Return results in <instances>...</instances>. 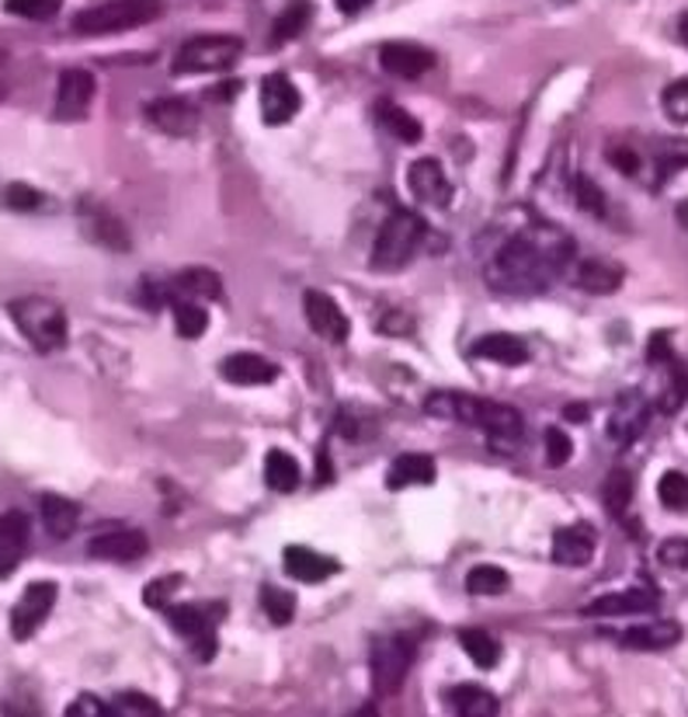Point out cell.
Here are the masks:
<instances>
[{"label":"cell","mask_w":688,"mask_h":717,"mask_svg":"<svg viewBox=\"0 0 688 717\" xmlns=\"http://www.w3.org/2000/svg\"><path fill=\"white\" fill-rule=\"evenodd\" d=\"M470 356L487 359V362H498V366H525L528 362V345L515 335H483Z\"/></svg>","instance_id":"cell-30"},{"label":"cell","mask_w":688,"mask_h":717,"mask_svg":"<svg viewBox=\"0 0 688 717\" xmlns=\"http://www.w3.org/2000/svg\"><path fill=\"white\" fill-rule=\"evenodd\" d=\"M164 293L177 303V300H219L223 296V279H219L212 269H185L171 279V286H164Z\"/></svg>","instance_id":"cell-26"},{"label":"cell","mask_w":688,"mask_h":717,"mask_svg":"<svg viewBox=\"0 0 688 717\" xmlns=\"http://www.w3.org/2000/svg\"><path fill=\"white\" fill-rule=\"evenodd\" d=\"M425 411L435 419H446V422H459V425H470V428H483V436L491 439L494 449H512L522 432H525V419L522 411L512 404H498V401H483V398H470V394H432L425 401Z\"/></svg>","instance_id":"cell-2"},{"label":"cell","mask_w":688,"mask_h":717,"mask_svg":"<svg viewBox=\"0 0 688 717\" xmlns=\"http://www.w3.org/2000/svg\"><path fill=\"white\" fill-rule=\"evenodd\" d=\"M380 63L390 77L417 80L435 67V53L421 46V42H386L380 50Z\"/></svg>","instance_id":"cell-15"},{"label":"cell","mask_w":688,"mask_h":717,"mask_svg":"<svg viewBox=\"0 0 688 717\" xmlns=\"http://www.w3.org/2000/svg\"><path fill=\"white\" fill-rule=\"evenodd\" d=\"M4 11L29 21H50L63 11V0H4Z\"/></svg>","instance_id":"cell-42"},{"label":"cell","mask_w":688,"mask_h":717,"mask_svg":"<svg viewBox=\"0 0 688 717\" xmlns=\"http://www.w3.org/2000/svg\"><path fill=\"white\" fill-rule=\"evenodd\" d=\"M303 311H306V324H309V332H314V335H320L330 345H345L348 341L351 321H348V314L327 293L306 290L303 293Z\"/></svg>","instance_id":"cell-11"},{"label":"cell","mask_w":688,"mask_h":717,"mask_svg":"<svg viewBox=\"0 0 688 717\" xmlns=\"http://www.w3.org/2000/svg\"><path fill=\"white\" fill-rule=\"evenodd\" d=\"M66 717H116L112 707L101 704L98 697H91V693H80V697L66 707Z\"/></svg>","instance_id":"cell-49"},{"label":"cell","mask_w":688,"mask_h":717,"mask_svg":"<svg viewBox=\"0 0 688 717\" xmlns=\"http://www.w3.org/2000/svg\"><path fill=\"white\" fill-rule=\"evenodd\" d=\"M95 101V77L91 70H63L56 80V119H84Z\"/></svg>","instance_id":"cell-14"},{"label":"cell","mask_w":688,"mask_h":717,"mask_svg":"<svg viewBox=\"0 0 688 717\" xmlns=\"http://www.w3.org/2000/svg\"><path fill=\"white\" fill-rule=\"evenodd\" d=\"M243 53V42L237 35H195L182 50L174 53L171 74L192 77V74H216L230 70Z\"/></svg>","instance_id":"cell-7"},{"label":"cell","mask_w":688,"mask_h":717,"mask_svg":"<svg viewBox=\"0 0 688 717\" xmlns=\"http://www.w3.org/2000/svg\"><path fill=\"white\" fill-rule=\"evenodd\" d=\"M564 415L574 419V422H585V419H588V408H585V404H570V408L564 411Z\"/></svg>","instance_id":"cell-54"},{"label":"cell","mask_w":688,"mask_h":717,"mask_svg":"<svg viewBox=\"0 0 688 717\" xmlns=\"http://www.w3.org/2000/svg\"><path fill=\"white\" fill-rule=\"evenodd\" d=\"M602 502L612 515H623L633 502V474L626 467H615L605 477V488H602Z\"/></svg>","instance_id":"cell-38"},{"label":"cell","mask_w":688,"mask_h":717,"mask_svg":"<svg viewBox=\"0 0 688 717\" xmlns=\"http://www.w3.org/2000/svg\"><path fill=\"white\" fill-rule=\"evenodd\" d=\"M264 481H269L272 491L279 495H288V491H296L299 481H303V467L293 453H285V449H269V456H264Z\"/></svg>","instance_id":"cell-31"},{"label":"cell","mask_w":688,"mask_h":717,"mask_svg":"<svg viewBox=\"0 0 688 717\" xmlns=\"http://www.w3.org/2000/svg\"><path fill=\"white\" fill-rule=\"evenodd\" d=\"M678 39H681L685 46H688V14H681V18H678Z\"/></svg>","instance_id":"cell-55"},{"label":"cell","mask_w":688,"mask_h":717,"mask_svg":"<svg viewBox=\"0 0 688 717\" xmlns=\"http://www.w3.org/2000/svg\"><path fill=\"white\" fill-rule=\"evenodd\" d=\"M647 422H651V404L643 401V394L630 390V394H623V398L615 401V411H612V419H609V436L619 446H630L633 439L643 436Z\"/></svg>","instance_id":"cell-16"},{"label":"cell","mask_w":688,"mask_h":717,"mask_svg":"<svg viewBox=\"0 0 688 717\" xmlns=\"http://www.w3.org/2000/svg\"><path fill=\"white\" fill-rule=\"evenodd\" d=\"M507 585H512V578H507V572L498 568V564H477V568L466 575V593L470 596H501L507 593Z\"/></svg>","instance_id":"cell-37"},{"label":"cell","mask_w":688,"mask_h":717,"mask_svg":"<svg viewBox=\"0 0 688 717\" xmlns=\"http://www.w3.org/2000/svg\"><path fill=\"white\" fill-rule=\"evenodd\" d=\"M0 206L11 209V213H39L42 206H46V195H42L39 188H32V185L14 182V185L0 188Z\"/></svg>","instance_id":"cell-40"},{"label":"cell","mask_w":688,"mask_h":717,"mask_svg":"<svg viewBox=\"0 0 688 717\" xmlns=\"http://www.w3.org/2000/svg\"><path fill=\"white\" fill-rule=\"evenodd\" d=\"M574 453V443L564 428H546V464L549 467H564Z\"/></svg>","instance_id":"cell-47"},{"label":"cell","mask_w":688,"mask_h":717,"mask_svg":"<svg viewBox=\"0 0 688 717\" xmlns=\"http://www.w3.org/2000/svg\"><path fill=\"white\" fill-rule=\"evenodd\" d=\"M112 714H119V717H161L164 710L153 704L150 697H140V693H122V697L112 704Z\"/></svg>","instance_id":"cell-46"},{"label":"cell","mask_w":688,"mask_h":717,"mask_svg":"<svg viewBox=\"0 0 688 717\" xmlns=\"http://www.w3.org/2000/svg\"><path fill=\"white\" fill-rule=\"evenodd\" d=\"M623 269L609 258H585L581 265H577V286L585 293H594V296H612L619 286H623Z\"/></svg>","instance_id":"cell-28"},{"label":"cell","mask_w":688,"mask_h":717,"mask_svg":"<svg viewBox=\"0 0 688 717\" xmlns=\"http://www.w3.org/2000/svg\"><path fill=\"white\" fill-rule=\"evenodd\" d=\"M615 641L630 651H668L681 641V623L678 620H651L630 627L623 634H615Z\"/></svg>","instance_id":"cell-24"},{"label":"cell","mask_w":688,"mask_h":717,"mask_svg":"<svg viewBox=\"0 0 688 717\" xmlns=\"http://www.w3.org/2000/svg\"><path fill=\"white\" fill-rule=\"evenodd\" d=\"M335 4H338L345 14H359L362 8H369V4H372V0H335Z\"/></svg>","instance_id":"cell-53"},{"label":"cell","mask_w":688,"mask_h":717,"mask_svg":"<svg viewBox=\"0 0 688 717\" xmlns=\"http://www.w3.org/2000/svg\"><path fill=\"white\" fill-rule=\"evenodd\" d=\"M219 377L237 387H269L279 380V366L258 352H233L219 362Z\"/></svg>","instance_id":"cell-19"},{"label":"cell","mask_w":688,"mask_h":717,"mask_svg":"<svg viewBox=\"0 0 688 717\" xmlns=\"http://www.w3.org/2000/svg\"><path fill=\"white\" fill-rule=\"evenodd\" d=\"M660 366H664V373H668V380H664V390H660V411H664V415H675V411L688 398V369L675 356L668 362H660Z\"/></svg>","instance_id":"cell-34"},{"label":"cell","mask_w":688,"mask_h":717,"mask_svg":"<svg viewBox=\"0 0 688 717\" xmlns=\"http://www.w3.org/2000/svg\"><path fill=\"white\" fill-rule=\"evenodd\" d=\"M80 224H84V233L91 237V241L112 248V251H129V233H125L122 220L108 213L105 206L84 199L80 203Z\"/></svg>","instance_id":"cell-23"},{"label":"cell","mask_w":688,"mask_h":717,"mask_svg":"<svg viewBox=\"0 0 688 717\" xmlns=\"http://www.w3.org/2000/svg\"><path fill=\"white\" fill-rule=\"evenodd\" d=\"M459 644H462L466 655H470V662L480 669H494L501 662V644H498V638L487 634V630H477V627L459 630Z\"/></svg>","instance_id":"cell-32"},{"label":"cell","mask_w":688,"mask_h":717,"mask_svg":"<svg viewBox=\"0 0 688 717\" xmlns=\"http://www.w3.org/2000/svg\"><path fill=\"white\" fill-rule=\"evenodd\" d=\"M411 665H414V641H407L401 634L372 641L369 669H372V686H375L380 697H393V693H401Z\"/></svg>","instance_id":"cell-8"},{"label":"cell","mask_w":688,"mask_h":717,"mask_svg":"<svg viewBox=\"0 0 688 717\" xmlns=\"http://www.w3.org/2000/svg\"><path fill=\"white\" fill-rule=\"evenodd\" d=\"M438 467L428 453H404L396 456L386 470V488L390 491H404V488H421V485H435Z\"/></svg>","instance_id":"cell-25"},{"label":"cell","mask_w":688,"mask_h":717,"mask_svg":"<svg viewBox=\"0 0 688 717\" xmlns=\"http://www.w3.org/2000/svg\"><path fill=\"white\" fill-rule=\"evenodd\" d=\"M660 105H664V112H668V119H671V122H678V126H688V77H681V80L668 84V91H664Z\"/></svg>","instance_id":"cell-45"},{"label":"cell","mask_w":688,"mask_h":717,"mask_svg":"<svg viewBox=\"0 0 688 717\" xmlns=\"http://www.w3.org/2000/svg\"><path fill=\"white\" fill-rule=\"evenodd\" d=\"M428 237V224L425 216H417L411 209H393L380 233H375V245H372V258L369 265L372 272H401L411 265V258L421 251Z\"/></svg>","instance_id":"cell-3"},{"label":"cell","mask_w":688,"mask_h":717,"mask_svg":"<svg viewBox=\"0 0 688 717\" xmlns=\"http://www.w3.org/2000/svg\"><path fill=\"white\" fill-rule=\"evenodd\" d=\"M167 623L171 630H177L192 655L198 662H212L216 659V648H219V620L227 617V606L223 602H171L167 606Z\"/></svg>","instance_id":"cell-5"},{"label":"cell","mask_w":688,"mask_h":717,"mask_svg":"<svg viewBox=\"0 0 688 717\" xmlns=\"http://www.w3.org/2000/svg\"><path fill=\"white\" fill-rule=\"evenodd\" d=\"M56 582H32L25 593H21V599L14 602V610H11V634L14 641H29L35 630L50 620L53 613V606H56Z\"/></svg>","instance_id":"cell-9"},{"label":"cell","mask_w":688,"mask_h":717,"mask_svg":"<svg viewBox=\"0 0 688 717\" xmlns=\"http://www.w3.org/2000/svg\"><path fill=\"white\" fill-rule=\"evenodd\" d=\"M609 161H612V164H615L619 171H623V175H636V171H640V157L633 154V150H630V146H619V150H609Z\"/></svg>","instance_id":"cell-50"},{"label":"cell","mask_w":688,"mask_h":717,"mask_svg":"<svg viewBox=\"0 0 688 717\" xmlns=\"http://www.w3.org/2000/svg\"><path fill=\"white\" fill-rule=\"evenodd\" d=\"M174 328L182 338H203L209 332V314L198 300H177L174 303Z\"/></svg>","instance_id":"cell-36"},{"label":"cell","mask_w":688,"mask_h":717,"mask_svg":"<svg viewBox=\"0 0 688 717\" xmlns=\"http://www.w3.org/2000/svg\"><path fill=\"white\" fill-rule=\"evenodd\" d=\"M39 515H42V526L50 530V536L66 540V536H74V530L80 523V506L70 502V498H63V495H42Z\"/></svg>","instance_id":"cell-29"},{"label":"cell","mask_w":688,"mask_h":717,"mask_svg":"<svg viewBox=\"0 0 688 717\" xmlns=\"http://www.w3.org/2000/svg\"><path fill=\"white\" fill-rule=\"evenodd\" d=\"M574 199H577V206H581L585 213L605 216V192L598 188L588 175H577L574 178Z\"/></svg>","instance_id":"cell-44"},{"label":"cell","mask_w":688,"mask_h":717,"mask_svg":"<svg viewBox=\"0 0 688 717\" xmlns=\"http://www.w3.org/2000/svg\"><path fill=\"white\" fill-rule=\"evenodd\" d=\"M261 610L275 627H285V623H293V617H296V596L285 593V589H275V585H264V589H261Z\"/></svg>","instance_id":"cell-39"},{"label":"cell","mask_w":688,"mask_h":717,"mask_svg":"<svg viewBox=\"0 0 688 717\" xmlns=\"http://www.w3.org/2000/svg\"><path fill=\"white\" fill-rule=\"evenodd\" d=\"M146 119L150 126H157L167 137H192L198 129V112L195 105L185 98H157L146 105Z\"/></svg>","instance_id":"cell-22"},{"label":"cell","mask_w":688,"mask_h":717,"mask_svg":"<svg viewBox=\"0 0 688 717\" xmlns=\"http://www.w3.org/2000/svg\"><path fill=\"white\" fill-rule=\"evenodd\" d=\"M657 498H660L664 509L685 512L688 509V474H681V470L664 474L660 481H657Z\"/></svg>","instance_id":"cell-41"},{"label":"cell","mask_w":688,"mask_h":717,"mask_svg":"<svg viewBox=\"0 0 688 717\" xmlns=\"http://www.w3.org/2000/svg\"><path fill=\"white\" fill-rule=\"evenodd\" d=\"M282 564L285 572L293 575L296 582H306V585H317V582H327L341 572V561L327 557L314 547H303V543H293V547L282 551Z\"/></svg>","instance_id":"cell-17"},{"label":"cell","mask_w":688,"mask_h":717,"mask_svg":"<svg viewBox=\"0 0 688 717\" xmlns=\"http://www.w3.org/2000/svg\"><path fill=\"white\" fill-rule=\"evenodd\" d=\"M182 575H164V578H153L146 589H143V602L150 606V610H167V606L174 602V593L182 589Z\"/></svg>","instance_id":"cell-43"},{"label":"cell","mask_w":688,"mask_h":717,"mask_svg":"<svg viewBox=\"0 0 688 717\" xmlns=\"http://www.w3.org/2000/svg\"><path fill=\"white\" fill-rule=\"evenodd\" d=\"M8 314L14 321V328L29 338L35 352H59L66 345V335H70V328H66V311L50 296L11 300Z\"/></svg>","instance_id":"cell-4"},{"label":"cell","mask_w":688,"mask_h":717,"mask_svg":"<svg viewBox=\"0 0 688 717\" xmlns=\"http://www.w3.org/2000/svg\"><path fill=\"white\" fill-rule=\"evenodd\" d=\"M594 547H598L594 526L574 523V526L557 530V536H553L549 557H553V564H564V568H585V564L594 557Z\"/></svg>","instance_id":"cell-18"},{"label":"cell","mask_w":688,"mask_h":717,"mask_svg":"<svg viewBox=\"0 0 688 717\" xmlns=\"http://www.w3.org/2000/svg\"><path fill=\"white\" fill-rule=\"evenodd\" d=\"M570 254L574 245L567 237H557L553 245H539L532 233H512L487 262V282L498 293L536 296L567 269Z\"/></svg>","instance_id":"cell-1"},{"label":"cell","mask_w":688,"mask_h":717,"mask_svg":"<svg viewBox=\"0 0 688 717\" xmlns=\"http://www.w3.org/2000/svg\"><path fill=\"white\" fill-rule=\"evenodd\" d=\"M258 98H261V119H264V126L293 122L299 116V108H303L299 88L285 74H269V77H264Z\"/></svg>","instance_id":"cell-12"},{"label":"cell","mask_w":688,"mask_h":717,"mask_svg":"<svg viewBox=\"0 0 688 717\" xmlns=\"http://www.w3.org/2000/svg\"><path fill=\"white\" fill-rule=\"evenodd\" d=\"M150 551V540L140 530H112V533H98L91 543H87V554L98 557V561H140Z\"/></svg>","instance_id":"cell-21"},{"label":"cell","mask_w":688,"mask_h":717,"mask_svg":"<svg viewBox=\"0 0 688 717\" xmlns=\"http://www.w3.org/2000/svg\"><path fill=\"white\" fill-rule=\"evenodd\" d=\"M657 593L654 589H623V593H605L594 602L585 606V617H640L657 610Z\"/></svg>","instance_id":"cell-20"},{"label":"cell","mask_w":688,"mask_h":717,"mask_svg":"<svg viewBox=\"0 0 688 717\" xmlns=\"http://www.w3.org/2000/svg\"><path fill=\"white\" fill-rule=\"evenodd\" d=\"M407 185L417 203H425L432 209H449L452 206V182L446 175V167L435 157H417L407 171Z\"/></svg>","instance_id":"cell-10"},{"label":"cell","mask_w":688,"mask_h":717,"mask_svg":"<svg viewBox=\"0 0 688 717\" xmlns=\"http://www.w3.org/2000/svg\"><path fill=\"white\" fill-rule=\"evenodd\" d=\"M237 91H240V80H230V84H216V88H212V98H216V101H233V98H237Z\"/></svg>","instance_id":"cell-52"},{"label":"cell","mask_w":688,"mask_h":717,"mask_svg":"<svg viewBox=\"0 0 688 717\" xmlns=\"http://www.w3.org/2000/svg\"><path fill=\"white\" fill-rule=\"evenodd\" d=\"M446 707L459 717H498L501 714V704L494 693L477 683H459L446 689Z\"/></svg>","instance_id":"cell-27"},{"label":"cell","mask_w":688,"mask_h":717,"mask_svg":"<svg viewBox=\"0 0 688 717\" xmlns=\"http://www.w3.org/2000/svg\"><path fill=\"white\" fill-rule=\"evenodd\" d=\"M380 119H383V126H386L390 133L401 140V143H421V137H425L421 122L407 112V108H401V105L380 101Z\"/></svg>","instance_id":"cell-35"},{"label":"cell","mask_w":688,"mask_h":717,"mask_svg":"<svg viewBox=\"0 0 688 717\" xmlns=\"http://www.w3.org/2000/svg\"><path fill=\"white\" fill-rule=\"evenodd\" d=\"M32 540V519L21 509H8L0 515V582L18 572L21 557L29 554Z\"/></svg>","instance_id":"cell-13"},{"label":"cell","mask_w":688,"mask_h":717,"mask_svg":"<svg viewBox=\"0 0 688 717\" xmlns=\"http://www.w3.org/2000/svg\"><path fill=\"white\" fill-rule=\"evenodd\" d=\"M309 18H314V8H309V0H293L272 25V46H282V42H293L306 32Z\"/></svg>","instance_id":"cell-33"},{"label":"cell","mask_w":688,"mask_h":717,"mask_svg":"<svg viewBox=\"0 0 688 717\" xmlns=\"http://www.w3.org/2000/svg\"><path fill=\"white\" fill-rule=\"evenodd\" d=\"M164 14V0H105L74 18V32L80 35H116L129 29H143Z\"/></svg>","instance_id":"cell-6"},{"label":"cell","mask_w":688,"mask_h":717,"mask_svg":"<svg viewBox=\"0 0 688 717\" xmlns=\"http://www.w3.org/2000/svg\"><path fill=\"white\" fill-rule=\"evenodd\" d=\"M657 561H660V564H668V568L688 572V540H685V536L664 540L660 547H657Z\"/></svg>","instance_id":"cell-48"},{"label":"cell","mask_w":688,"mask_h":717,"mask_svg":"<svg viewBox=\"0 0 688 717\" xmlns=\"http://www.w3.org/2000/svg\"><path fill=\"white\" fill-rule=\"evenodd\" d=\"M675 352H671V345H668V335H654L651 338V349H647V359L651 362H668Z\"/></svg>","instance_id":"cell-51"}]
</instances>
